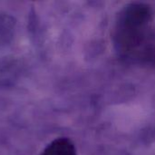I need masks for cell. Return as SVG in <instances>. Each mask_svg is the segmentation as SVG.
I'll list each match as a JSON object with an SVG mask.
<instances>
[{
	"mask_svg": "<svg viewBox=\"0 0 155 155\" xmlns=\"http://www.w3.org/2000/svg\"><path fill=\"white\" fill-rule=\"evenodd\" d=\"M39 155H77V151L73 141L59 137L47 144Z\"/></svg>",
	"mask_w": 155,
	"mask_h": 155,
	"instance_id": "cell-2",
	"label": "cell"
},
{
	"mask_svg": "<svg viewBox=\"0 0 155 155\" xmlns=\"http://www.w3.org/2000/svg\"><path fill=\"white\" fill-rule=\"evenodd\" d=\"M154 11L145 3H131L118 14L114 28L116 50L131 61L155 64Z\"/></svg>",
	"mask_w": 155,
	"mask_h": 155,
	"instance_id": "cell-1",
	"label": "cell"
}]
</instances>
